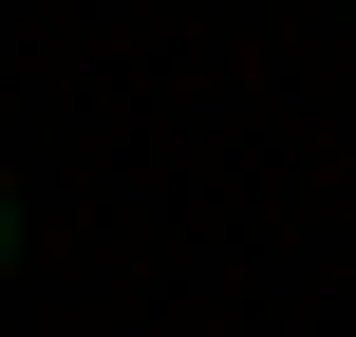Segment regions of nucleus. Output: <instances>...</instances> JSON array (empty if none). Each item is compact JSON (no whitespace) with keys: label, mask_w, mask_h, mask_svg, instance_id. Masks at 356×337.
I'll use <instances>...</instances> for the list:
<instances>
[{"label":"nucleus","mask_w":356,"mask_h":337,"mask_svg":"<svg viewBox=\"0 0 356 337\" xmlns=\"http://www.w3.org/2000/svg\"><path fill=\"white\" fill-rule=\"evenodd\" d=\"M0 263H19V188H0Z\"/></svg>","instance_id":"f257e3e1"}]
</instances>
